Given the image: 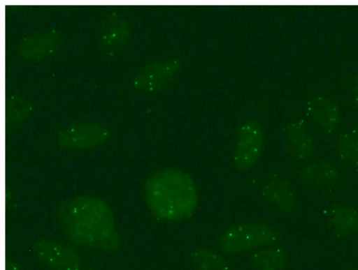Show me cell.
Segmentation results:
<instances>
[{
    "label": "cell",
    "instance_id": "1",
    "mask_svg": "<svg viewBox=\"0 0 358 270\" xmlns=\"http://www.w3.org/2000/svg\"><path fill=\"white\" fill-rule=\"evenodd\" d=\"M66 236L83 247L114 252L121 244L113 210L104 200L91 196L70 198L58 208Z\"/></svg>",
    "mask_w": 358,
    "mask_h": 270
},
{
    "label": "cell",
    "instance_id": "2",
    "mask_svg": "<svg viewBox=\"0 0 358 270\" xmlns=\"http://www.w3.org/2000/svg\"><path fill=\"white\" fill-rule=\"evenodd\" d=\"M145 196L153 216L166 222L192 216L199 200L193 178L178 168L162 169L151 174L145 181Z\"/></svg>",
    "mask_w": 358,
    "mask_h": 270
},
{
    "label": "cell",
    "instance_id": "3",
    "mask_svg": "<svg viewBox=\"0 0 358 270\" xmlns=\"http://www.w3.org/2000/svg\"><path fill=\"white\" fill-rule=\"evenodd\" d=\"M278 239L276 230L262 223L241 224L226 230L220 239L222 251L238 254L273 244Z\"/></svg>",
    "mask_w": 358,
    "mask_h": 270
},
{
    "label": "cell",
    "instance_id": "4",
    "mask_svg": "<svg viewBox=\"0 0 358 270\" xmlns=\"http://www.w3.org/2000/svg\"><path fill=\"white\" fill-rule=\"evenodd\" d=\"M180 69L181 61L176 57L156 58L139 70L134 79V86L145 92L161 89L176 77Z\"/></svg>",
    "mask_w": 358,
    "mask_h": 270
},
{
    "label": "cell",
    "instance_id": "5",
    "mask_svg": "<svg viewBox=\"0 0 358 270\" xmlns=\"http://www.w3.org/2000/svg\"><path fill=\"white\" fill-rule=\"evenodd\" d=\"M264 146V134L262 127L256 121L244 123L238 130L234 161L238 169L252 168L261 156Z\"/></svg>",
    "mask_w": 358,
    "mask_h": 270
},
{
    "label": "cell",
    "instance_id": "6",
    "mask_svg": "<svg viewBox=\"0 0 358 270\" xmlns=\"http://www.w3.org/2000/svg\"><path fill=\"white\" fill-rule=\"evenodd\" d=\"M108 137L109 130L101 123L78 121L63 128L57 135V142L65 149H90L102 144Z\"/></svg>",
    "mask_w": 358,
    "mask_h": 270
},
{
    "label": "cell",
    "instance_id": "7",
    "mask_svg": "<svg viewBox=\"0 0 358 270\" xmlns=\"http://www.w3.org/2000/svg\"><path fill=\"white\" fill-rule=\"evenodd\" d=\"M34 253L43 264L55 270H81L82 260L69 246L57 241L41 239L34 245Z\"/></svg>",
    "mask_w": 358,
    "mask_h": 270
},
{
    "label": "cell",
    "instance_id": "8",
    "mask_svg": "<svg viewBox=\"0 0 358 270\" xmlns=\"http://www.w3.org/2000/svg\"><path fill=\"white\" fill-rule=\"evenodd\" d=\"M130 25L122 15L111 13L103 22L99 36V45L103 52L114 54L120 51L129 40Z\"/></svg>",
    "mask_w": 358,
    "mask_h": 270
},
{
    "label": "cell",
    "instance_id": "9",
    "mask_svg": "<svg viewBox=\"0 0 358 270\" xmlns=\"http://www.w3.org/2000/svg\"><path fill=\"white\" fill-rule=\"evenodd\" d=\"M61 42V35L57 31H36L22 39L19 45V52L27 59H39L55 52Z\"/></svg>",
    "mask_w": 358,
    "mask_h": 270
},
{
    "label": "cell",
    "instance_id": "10",
    "mask_svg": "<svg viewBox=\"0 0 358 270\" xmlns=\"http://www.w3.org/2000/svg\"><path fill=\"white\" fill-rule=\"evenodd\" d=\"M308 110L313 120L326 133H333L340 124V109L331 98L315 97L309 102Z\"/></svg>",
    "mask_w": 358,
    "mask_h": 270
},
{
    "label": "cell",
    "instance_id": "11",
    "mask_svg": "<svg viewBox=\"0 0 358 270\" xmlns=\"http://www.w3.org/2000/svg\"><path fill=\"white\" fill-rule=\"evenodd\" d=\"M262 195L283 213H292L295 208V195L289 182L283 177H274L266 181L262 188Z\"/></svg>",
    "mask_w": 358,
    "mask_h": 270
},
{
    "label": "cell",
    "instance_id": "12",
    "mask_svg": "<svg viewBox=\"0 0 358 270\" xmlns=\"http://www.w3.org/2000/svg\"><path fill=\"white\" fill-rule=\"evenodd\" d=\"M286 137L290 150L298 160H305L312 156L314 149L313 141L303 123H290L286 127Z\"/></svg>",
    "mask_w": 358,
    "mask_h": 270
},
{
    "label": "cell",
    "instance_id": "13",
    "mask_svg": "<svg viewBox=\"0 0 358 270\" xmlns=\"http://www.w3.org/2000/svg\"><path fill=\"white\" fill-rule=\"evenodd\" d=\"M301 178L306 185L324 188L336 183L339 172L331 163L320 161L306 166L301 173Z\"/></svg>",
    "mask_w": 358,
    "mask_h": 270
},
{
    "label": "cell",
    "instance_id": "14",
    "mask_svg": "<svg viewBox=\"0 0 358 270\" xmlns=\"http://www.w3.org/2000/svg\"><path fill=\"white\" fill-rule=\"evenodd\" d=\"M329 221L338 234L348 236L358 232V211L348 204L334 206L329 214Z\"/></svg>",
    "mask_w": 358,
    "mask_h": 270
},
{
    "label": "cell",
    "instance_id": "15",
    "mask_svg": "<svg viewBox=\"0 0 358 270\" xmlns=\"http://www.w3.org/2000/svg\"><path fill=\"white\" fill-rule=\"evenodd\" d=\"M252 263L256 270H284L287 256L280 248H266L254 254Z\"/></svg>",
    "mask_w": 358,
    "mask_h": 270
},
{
    "label": "cell",
    "instance_id": "16",
    "mask_svg": "<svg viewBox=\"0 0 358 270\" xmlns=\"http://www.w3.org/2000/svg\"><path fill=\"white\" fill-rule=\"evenodd\" d=\"M191 261L198 270H230L228 261L209 249L194 250L191 253Z\"/></svg>",
    "mask_w": 358,
    "mask_h": 270
},
{
    "label": "cell",
    "instance_id": "17",
    "mask_svg": "<svg viewBox=\"0 0 358 270\" xmlns=\"http://www.w3.org/2000/svg\"><path fill=\"white\" fill-rule=\"evenodd\" d=\"M338 153L348 165L358 166V133L348 130L338 138Z\"/></svg>",
    "mask_w": 358,
    "mask_h": 270
},
{
    "label": "cell",
    "instance_id": "18",
    "mask_svg": "<svg viewBox=\"0 0 358 270\" xmlns=\"http://www.w3.org/2000/svg\"><path fill=\"white\" fill-rule=\"evenodd\" d=\"M31 105L21 96H11L7 98L6 104V127L17 124L30 112Z\"/></svg>",
    "mask_w": 358,
    "mask_h": 270
},
{
    "label": "cell",
    "instance_id": "19",
    "mask_svg": "<svg viewBox=\"0 0 358 270\" xmlns=\"http://www.w3.org/2000/svg\"><path fill=\"white\" fill-rule=\"evenodd\" d=\"M351 91L352 97L358 104V73H357L352 79Z\"/></svg>",
    "mask_w": 358,
    "mask_h": 270
},
{
    "label": "cell",
    "instance_id": "20",
    "mask_svg": "<svg viewBox=\"0 0 358 270\" xmlns=\"http://www.w3.org/2000/svg\"><path fill=\"white\" fill-rule=\"evenodd\" d=\"M6 270H22L17 264L14 263L12 261L6 262Z\"/></svg>",
    "mask_w": 358,
    "mask_h": 270
}]
</instances>
